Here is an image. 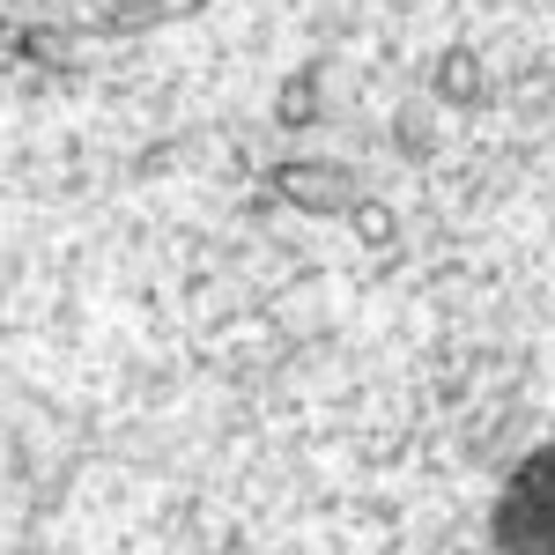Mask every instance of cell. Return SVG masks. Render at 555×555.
<instances>
[{"label": "cell", "mask_w": 555, "mask_h": 555, "mask_svg": "<svg viewBox=\"0 0 555 555\" xmlns=\"http://www.w3.org/2000/svg\"><path fill=\"white\" fill-rule=\"evenodd\" d=\"M8 555H555V0H0Z\"/></svg>", "instance_id": "6da1fadb"}]
</instances>
